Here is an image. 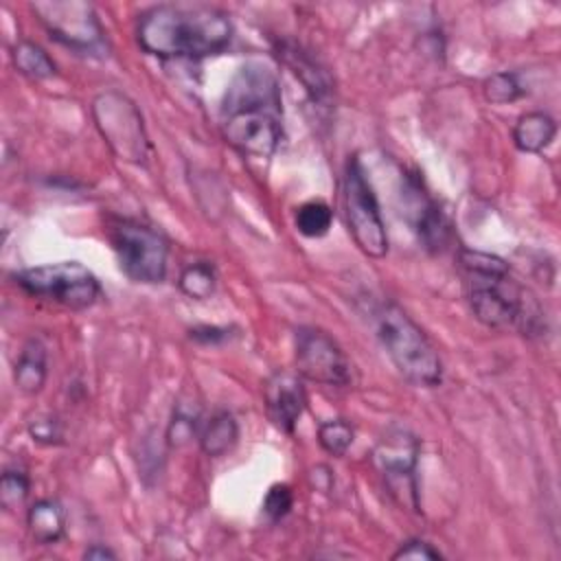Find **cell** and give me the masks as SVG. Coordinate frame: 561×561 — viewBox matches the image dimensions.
Here are the masks:
<instances>
[{
  "label": "cell",
  "mask_w": 561,
  "mask_h": 561,
  "mask_svg": "<svg viewBox=\"0 0 561 561\" xmlns=\"http://www.w3.org/2000/svg\"><path fill=\"white\" fill-rule=\"evenodd\" d=\"M557 121L546 112H526L513 125V142L524 153H539L552 145Z\"/></svg>",
  "instance_id": "cell-16"
},
{
  "label": "cell",
  "mask_w": 561,
  "mask_h": 561,
  "mask_svg": "<svg viewBox=\"0 0 561 561\" xmlns=\"http://www.w3.org/2000/svg\"><path fill=\"white\" fill-rule=\"evenodd\" d=\"M421 454V443L414 434L405 430H390L379 438L373 449V460L386 480L390 495L405 508L419 511L416 491V462Z\"/></svg>",
  "instance_id": "cell-9"
},
{
  "label": "cell",
  "mask_w": 561,
  "mask_h": 561,
  "mask_svg": "<svg viewBox=\"0 0 561 561\" xmlns=\"http://www.w3.org/2000/svg\"><path fill=\"white\" fill-rule=\"evenodd\" d=\"M458 263L467 302L478 322L491 329H517L522 335L541 333L543 311L537 298L511 276L502 256L462 248Z\"/></svg>",
  "instance_id": "cell-2"
},
{
  "label": "cell",
  "mask_w": 561,
  "mask_h": 561,
  "mask_svg": "<svg viewBox=\"0 0 561 561\" xmlns=\"http://www.w3.org/2000/svg\"><path fill=\"white\" fill-rule=\"evenodd\" d=\"M33 11L39 15V22L55 42L85 55L103 48V28L92 4L35 2Z\"/></svg>",
  "instance_id": "cell-11"
},
{
  "label": "cell",
  "mask_w": 561,
  "mask_h": 561,
  "mask_svg": "<svg viewBox=\"0 0 561 561\" xmlns=\"http://www.w3.org/2000/svg\"><path fill=\"white\" fill-rule=\"evenodd\" d=\"M375 333L394 368L414 386L434 388L443 381L440 357L423 329L392 300L373 311Z\"/></svg>",
  "instance_id": "cell-4"
},
{
  "label": "cell",
  "mask_w": 561,
  "mask_h": 561,
  "mask_svg": "<svg viewBox=\"0 0 561 561\" xmlns=\"http://www.w3.org/2000/svg\"><path fill=\"white\" fill-rule=\"evenodd\" d=\"M13 283L33 298L48 300L72 311L90 309L101 298L99 278L79 261L26 267L13 274Z\"/></svg>",
  "instance_id": "cell-6"
},
{
  "label": "cell",
  "mask_w": 561,
  "mask_h": 561,
  "mask_svg": "<svg viewBox=\"0 0 561 561\" xmlns=\"http://www.w3.org/2000/svg\"><path fill=\"white\" fill-rule=\"evenodd\" d=\"M219 129L241 156H274L283 140V96L267 64L248 61L234 70L219 103Z\"/></svg>",
  "instance_id": "cell-1"
},
{
  "label": "cell",
  "mask_w": 561,
  "mask_h": 561,
  "mask_svg": "<svg viewBox=\"0 0 561 561\" xmlns=\"http://www.w3.org/2000/svg\"><path fill=\"white\" fill-rule=\"evenodd\" d=\"M392 559H412V561H440L443 559V554L432 546V543H427V541H423V539H408V541H403L397 550H394V554H392Z\"/></svg>",
  "instance_id": "cell-28"
},
{
  "label": "cell",
  "mask_w": 561,
  "mask_h": 561,
  "mask_svg": "<svg viewBox=\"0 0 561 561\" xmlns=\"http://www.w3.org/2000/svg\"><path fill=\"white\" fill-rule=\"evenodd\" d=\"M188 337L199 342V344H219L224 340L230 337V329L228 327H195L188 331Z\"/></svg>",
  "instance_id": "cell-29"
},
{
  "label": "cell",
  "mask_w": 561,
  "mask_h": 561,
  "mask_svg": "<svg viewBox=\"0 0 561 561\" xmlns=\"http://www.w3.org/2000/svg\"><path fill=\"white\" fill-rule=\"evenodd\" d=\"M296 373L302 379L344 388L351 383V362L340 344L322 329L298 327L294 333Z\"/></svg>",
  "instance_id": "cell-10"
},
{
  "label": "cell",
  "mask_w": 561,
  "mask_h": 561,
  "mask_svg": "<svg viewBox=\"0 0 561 561\" xmlns=\"http://www.w3.org/2000/svg\"><path fill=\"white\" fill-rule=\"evenodd\" d=\"M342 193H344L346 226L355 245L370 259H383L388 254L386 221L381 217L375 188L357 156H351L346 160Z\"/></svg>",
  "instance_id": "cell-7"
},
{
  "label": "cell",
  "mask_w": 561,
  "mask_h": 561,
  "mask_svg": "<svg viewBox=\"0 0 561 561\" xmlns=\"http://www.w3.org/2000/svg\"><path fill=\"white\" fill-rule=\"evenodd\" d=\"M28 476L22 469H4L0 478V504L7 511L18 508L28 495Z\"/></svg>",
  "instance_id": "cell-25"
},
{
  "label": "cell",
  "mask_w": 561,
  "mask_h": 561,
  "mask_svg": "<svg viewBox=\"0 0 561 561\" xmlns=\"http://www.w3.org/2000/svg\"><path fill=\"white\" fill-rule=\"evenodd\" d=\"M96 129L110 149L125 162L147 164L151 156L149 136L145 131L138 105L118 90H105L92 101Z\"/></svg>",
  "instance_id": "cell-8"
},
{
  "label": "cell",
  "mask_w": 561,
  "mask_h": 561,
  "mask_svg": "<svg viewBox=\"0 0 561 561\" xmlns=\"http://www.w3.org/2000/svg\"><path fill=\"white\" fill-rule=\"evenodd\" d=\"M294 224L302 237L320 239L329 232V228L333 224V210L322 199H309L296 208Z\"/></svg>",
  "instance_id": "cell-21"
},
{
  "label": "cell",
  "mask_w": 561,
  "mask_h": 561,
  "mask_svg": "<svg viewBox=\"0 0 561 561\" xmlns=\"http://www.w3.org/2000/svg\"><path fill=\"white\" fill-rule=\"evenodd\" d=\"M26 526H28L33 541H37L42 546L57 543L66 530L64 506L53 497L37 500L35 504H31V508L26 513Z\"/></svg>",
  "instance_id": "cell-17"
},
{
  "label": "cell",
  "mask_w": 561,
  "mask_h": 561,
  "mask_svg": "<svg viewBox=\"0 0 561 561\" xmlns=\"http://www.w3.org/2000/svg\"><path fill=\"white\" fill-rule=\"evenodd\" d=\"M13 66L18 72L26 75L28 79H50L57 72L55 61L48 57V53L28 39H20L11 50Z\"/></svg>",
  "instance_id": "cell-19"
},
{
  "label": "cell",
  "mask_w": 561,
  "mask_h": 561,
  "mask_svg": "<svg viewBox=\"0 0 561 561\" xmlns=\"http://www.w3.org/2000/svg\"><path fill=\"white\" fill-rule=\"evenodd\" d=\"M482 92H484L486 101H491L495 105H506V103L517 101L524 94V88L515 72L502 70V72H493L491 77L484 79Z\"/></svg>",
  "instance_id": "cell-24"
},
{
  "label": "cell",
  "mask_w": 561,
  "mask_h": 561,
  "mask_svg": "<svg viewBox=\"0 0 561 561\" xmlns=\"http://www.w3.org/2000/svg\"><path fill=\"white\" fill-rule=\"evenodd\" d=\"M217 285V272L210 261H193L184 265L178 278V287L193 300H206L213 296Z\"/></svg>",
  "instance_id": "cell-20"
},
{
  "label": "cell",
  "mask_w": 561,
  "mask_h": 561,
  "mask_svg": "<svg viewBox=\"0 0 561 561\" xmlns=\"http://www.w3.org/2000/svg\"><path fill=\"white\" fill-rule=\"evenodd\" d=\"M399 197L403 208L401 213L423 248L430 252H443L451 241V224L416 171L403 173Z\"/></svg>",
  "instance_id": "cell-12"
},
{
  "label": "cell",
  "mask_w": 561,
  "mask_h": 561,
  "mask_svg": "<svg viewBox=\"0 0 561 561\" xmlns=\"http://www.w3.org/2000/svg\"><path fill=\"white\" fill-rule=\"evenodd\" d=\"M28 434L33 440L44 445H57L61 443V423L53 414H39L28 423Z\"/></svg>",
  "instance_id": "cell-27"
},
{
  "label": "cell",
  "mask_w": 561,
  "mask_h": 561,
  "mask_svg": "<svg viewBox=\"0 0 561 561\" xmlns=\"http://www.w3.org/2000/svg\"><path fill=\"white\" fill-rule=\"evenodd\" d=\"M199 410L193 408L191 403H178L173 408L169 427H167V443L171 447H182L186 445L195 434H199Z\"/></svg>",
  "instance_id": "cell-22"
},
{
  "label": "cell",
  "mask_w": 561,
  "mask_h": 561,
  "mask_svg": "<svg viewBox=\"0 0 561 561\" xmlns=\"http://www.w3.org/2000/svg\"><path fill=\"white\" fill-rule=\"evenodd\" d=\"M48 377V351L42 340L28 337L13 366V381L20 392L35 394L44 388Z\"/></svg>",
  "instance_id": "cell-15"
},
{
  "label": "cell",
  "mask_w": 561,
  "mask_h": 561,
  "mask_svg": "<svg viewBox=\"0 0 561 561\" xmlns=\"http://www.w3.org/2000/svg\"><path fill=\"white\" fill-rule=\"evenodd\" d=\"M355 432L344 419H329L318 425V443L331 456H344L353 445Z\"/></svg>",
  "instance_id": "cell-23"
},
{
  "label": "cell",
  "mask_w": 561,
  "mask_h": 561,
  "mask_svg": "<svg viewBox=\"0 0 561 561\" xmlns=\"http://www.w3.org/2000/svg\"><path fill=\"white\" fill-rule=\"evenodd\" d=\"M199 449L208 458H219L228 454L237 440H239V423L228 410H217L202 427L197 434Z\"/></svg>",
  "instance_id": "cell-18"
},
{
  "label": "cell",
  "mask_w": 561,
  "mask_h": 561,
  "mask_svg": "<svg viewBox=\"0 0 561 561\" xmlns=\"http://www.w3.org/2000/svg\"><path fill=\"white\" fill-rule=\"evenodd\" d=\"M228 13L204 4H158L136 24L138 46L160 59H206L232 42Z\"/></svg>",
  "instance_id": "cell-3"
},
{
  "label": "cell",
  "mask_w": 561,
  "mask_h": 561,
  "mask_svg": "<svg viewBox=\"0 0 561 561\" xmlns=\"http://www.w3.org/2000/svg\"><path fill=\"white\" fill-rule=\"evenodd\" d=\"M110 243L121 272L142 285H158L169 270V241L153 226L138 219H116L110 226Z\"/></svg>",
  "instance_id": "cell-5"
},
{
  "label": "cell",
  "mask_w": 561,
  "mask_h": 561,
  "mask_svg": "<svg viewBox=\"0 0 561 561\" xmlns=\"http://www.w3.org/2000/svg\"><path fill=\"white\" fill-rule=\"evenodd\" d=\"M291 506H294L291 489L287 484H272L270 491L263 497L261 511H263L267 522L276 524V522H280L291 511Z\"/></svg>",
  "instance_id": "cell-26"
},
{
  "label": "cell",
  "mask_w": 561,
  "mask_h": 561,
  "mask_svg": "<svg viewBox=\"0 0 561 561\" xmlns=\"http://www.w3.org/2000/svg\"><path fill=\"white\" fill-rule=\"evenodd\" d=\"M274 50L278 59L300 79V83L305 85L313 103H327L331 99V90H333L331 77L302 46L289 39H278L274 44Z\"/></svg>",
  "instance_id": "cell-14"
},
{
  "label": "cell",
  "mask_w": 561,
  "mask_h": 561,
  "mask_svg": "<svg viewBox=\"0 0 561 561\" xmlns=\"http://www.w3.org/2000/svg\"><path fill=\"white\" fill-rule=\"evenodd\" d=\"M263 401L270 421L285 434H294L307 408V392L298 373L276 370L263 386Z\"/></svg>",
  "instance_id": "cell-13"
},
{
  "label": "cell",
  "mask_w": 561,
  "mask_h": 561,
  "mask_svg": "<svg viewBox=\"0 0 561 561\" xmlns=\"http://www.w3.org/2000/svg\"><path fill=\"white\" fill-rule=\"evenodd\" d=\"M83 559L88 561H105V559H116V552H112L110 548L101 546V543H92L85 552H83Z\"/></svg>",
  "instance_id": "cell-30"
}]
</instances>
